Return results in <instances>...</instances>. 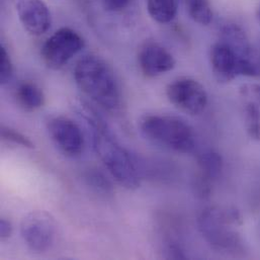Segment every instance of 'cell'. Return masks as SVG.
Masks as SVG:
<instances>
[{"instance_id":"cell-1","label":"cell","mask_w":260,"mask_h":260,"mask_svg":"<svg viewBox=\"0 0 260 260\" xmlns=\"http://www.w3.org/2000/svg\"><path fill=\"white\" fill-rule=\"evenodd\" d=\"M76 108L89 126L95 153L115 180L127 189L138 188L142 174L138 160L119 143L92 108L83 102H79Z\"/></svg>"},{"instance_id":"cell-2","label":"cell","mask_w":260,"mask_h":260,"mask_svg":"<svg viewBox=\"0 0 260 260\" xmlns=\"http://www.w3.org/2000/svg\"><path fill=\"white\" fill-rule=\"evenodd\" d=\"M78 87L98 106L108 112L119 111L122 92L113 68L102 58L94 55L80 59L74 69Z\"/></svg>"},{"instance_id":"cell-3","label":"cell","mask_w":260,"mask_h":260,"mask_svg":"<svg viewBox=\"0 0 260 260\" xmlns=\"http://www.w3.org/2000/svg\"><path fill=\"white\" fill-rule=\"evenodd\" d=\"M241 217L235 210L205 209L198 219L200 232L216 250L237 254L243 251V240L237 231Z\"/></svg>"},{"instance_id":"cell-4","label":"cell","mask_w":260,"mask_h":260,"mask_svg":"<svg viewBox=\"0 0 260 260\" xmlns=\"http://www.w3.org/2000/svg\"><path fill=\"white\" fill-rule=\"evenodd\" d=\"M140 131L148 141L176 153H192L197 147L194 131L177 117L146 116L140 121Z\"/></svg>"},{"instance_id":"cell-5","label":"cell","mask_w":260,"mask_h":260,"mask_svg":"<svg viewBox=\"0 0 260 260\" xmlns=\"http://www.w3.org/2000/svg\"><path fill=\"white\" fill-rule=\"evenodd\" d=\"M210 60L213 73L220 82H231L240 75L258 76L255 62L245 60L232 45L222 39L212 46Z\"/></svg>"},{"instance_id":"cell-6","label":"cell","mask_w":260,"mask_h":260,"mask_svg":"<svg viewBox=\"0 0 260 260\" xmlns=\"http://www.w3.org/2000/svg\"><path fill=\"white\" fill-rule=\"evenodd\" d=\"M84 47L81 36L68 27L55 31L42 47L44 63L51 69H60L66 65Z\"/></svg>"},{"instance_id":"cell-7","label":"cell","mask_w":260,"mask_h":260,"mask_svg":"<svg viewBox=\"0 0 260 260\" xmlns=\"http://www.w3.org/2000/svg\"><path fill=\"white\" fill-rule=\"evenodd\" d=\"M20 234L30 250L45 252L55 240L56 222L45 211H32L21 220Z\"/></svg>"},{"instance_id":"cell-8","label":"cell","mask_w":260,"mask_h":260,"mask_svg":"<svg viewBox=\"0 0 260 260\" xmlns=\"http://www.w3.org/2000/svg\"><path fill=\"white\" fill-rule=\"evenodd\" d=\"M166 95L174 107L191 116L202 114L209 102L206 88L189 77H181L171 82L166 88Z\"/></svg>"},{"instance_id":"cell-9","label":"cell","mask_w":260,"mask_h":260,"mask_svg":"<svg viewBox=\"0 0 260 260\" xmlns=\"http://www.w3.org/2000/svg\"><path fill=\"white\" fill-rule=\"evenodd\" d=\"M48 132L56 146L68 156H77L83 150L84 140L80 128L72 120L56 117L48 122Z\"/></svg>"},{"instance_id":"cell-10","label":"cell","mask_w":260,"mask_h":260,"mask_svg":"<svg viewBox=\"0 0 260 260\" xmlns=\"http://www.w3.org/2000/svg\"><path fill=\"white\" fill-rule=\"evenodd\" d=\"M138 62L143 74L150 78L165 74L175 67L172 54L156 42H146L141 47Z\"/></svg>"},{"instance_id":"cell-11","label":"cell","mask_w":260,"mask_h":260,"mask_svg":"<svg viewBox=\"0 0 260 260\" xmlns=\"http://www.w3.org/2000/svg\"><path fill=\"white\" fill-rule=\"evenodd\" d=\"M16 12L23 27L34 36L45 34L51 25V13L43 0H16Z\"/></svg>"},{"instance_id":"cell-12","label":"cell","mask_w":260,"mask_h":260,"mask_svg":"<svg viewBox=\"0 0 260 260\" xmlns=\"http://www.w3.org/2000/svg\"><path fill=\"white\" fill-rule=\"evenodd\" d=\"M244 125L249 137L260 142V85L244 84L240 88Z\"/></svg>"},{"instance_id":"cell-13","label":"cell","mask_w":260,"mask_h":260,"mask_svg":"<svg viewBox=\"0 0 260 260\" xmlns=\"http://www.w3.org/2000/svg\"><path fill=\"white\" fill-rule=\"evenodd\" d=\"M198 161L202 172L199 186L202 193H206L209 188V182L218 178L221 174L223 169V159L219 153L209 150L200 154Z\"/></svg>"},{"instance_id":"cell-14","label":"cell","mask_w":260,"mask_h":260,"mask_svg":"<svg viewBox=\"0 0 260 260\" xmlns=\"http://www.w3.org/2000/svg\"><path fill=\"white\" fill-rule=\"evenodd\" d=\"M15 99L18 106L26 112H35L45 104L43 90L29 81L21 82L15 90Z\"/></svg>"},{"instance_id":"cell-15","label":"cell","mask_w":260,"mask_h":260,"mask_svg":"<svg viewBox=\"0 0 260 260\" xmlns=\"http://www.w3.org/2000/svg\"><path fill=\"white\" fill-rule=\"evenodd\" d=\"M150 16L159 23L172 21L177 13L176 0H147Z\"/></svg>"},{"instance_id":"cell-16","label":"cell","mask_w":260,"mask_h":260,"mask_svg":"<svg viewBox=\"0 0 260 260\" xmlns=\"http://www.w3.org/2000/svg\"><path fill=\"white\" fill-rule=\"evenodd\" d=\"M189 16L198 23L208 25L213 20V9L209 0H185Z\"/></svg>"},{"instance_id":"cell-17","label":"cell","mask_w":260,"mask_h":260,"mask_svg":"<svg viewBox=\"0 0 260 260\" xmlns=\"http://www.w3.org/2000/svg\"><path fill=\"white\" fill-rule=\"evenodd\" d=\"M85 180L91 188L102 194H110L113 192V186L110 180L100 171L90 169L85 174Z\"/></svg>"},{"instance_id":"cell-18","label":"cell","mask_w":260,"mask_h":260,"mask_svg":"<svg viewBox=\"0 0 260 260\" xmlns=\"http://www.w3.org/2000/svg\"><path fill=\"white\" fill-rule=\"evenodd\" d=\"M1 137L4 141L13 143L15 145L24 147V148H34V143L23 134L18 131L13 130L8 127H2L1 129Z\"/></svg>"},{"instance_id":"cell-19","label":"cell","mask_w":260,"mask_h":260,"mask_svg":"<svg viewBox=\"0 0 260 260\" xmlns=\"http://www.w3.org/2000/svg\"><path fill=\"white\" fill-rule=\"evenodd\" d=\"M12 63L10 56L6 48L1 45L0 47V82L1 84H6L12 76Z\"/></svg>"},{"instance_id":"cell-20","label":"cell","mask_w":260,"mask_h":260,"mask_svg":"<svg viewBox=\"0 0 260 260\" xmlns=\"http://www.w3.org/2000/svg\"><path fill=\"white\" fill-rule=\"evenodd\" d=\"M132 0H104L106 7L111 11H122L129 6Z\"/></svg>"},{"instance_id":"cell-21","label":"cell","mask_w":260,"mask_h":260,"mask_svg":"<svg viewBox=\"0 0 260 260\" xmlns=\"http://www.w3.org/2000/svg\"><path fill=\"white\" fill-rule=\"evenodd\" d=\"M12 233V225L6 219H1L0 221V238L2 240H6L10 237Z\"/></svg>"},{"instance_id":"cell-22","label":"cell","mask_w":260,"mask_h":260,"mask_svg":"<svg viewBox=\"0 0 260 260\" xmlns=\"http://www.w3.org/2000/svg\"><path fill=\"white\" fill-rule=\"evenodd\" d=\"M255 65H256V68H257V72H258V76L260 75V54L256 53V56H255Z\"/></svg>"},{"instance_id":"cell-23","label":"cell","mask_w":260,"mask_h":260,"mask_svg":"<svg viewBox=\"0 0 260 260\" xmlns=\"http://www.w3.org/2000/svg\"><path fill=\"white\" fill-rule=\"evenodd\" d=\"M75 1L78 2L81 6L82 5H87V4H89L91 2V0H75Z\"/></svg>"},{"instance_id":"cell-24","label":"cell","mask_w":260,"mask_h":260,"mask_svg":"<svg viewBox=\"0 0 260 260\" xmlns=\"http://www.w3.org/2000/svg\"><path fill=\"white\" fill-rule=\"evenodd\" d=\"M259 17H260V8H259Z\"/></svg>"}]
</instances>
